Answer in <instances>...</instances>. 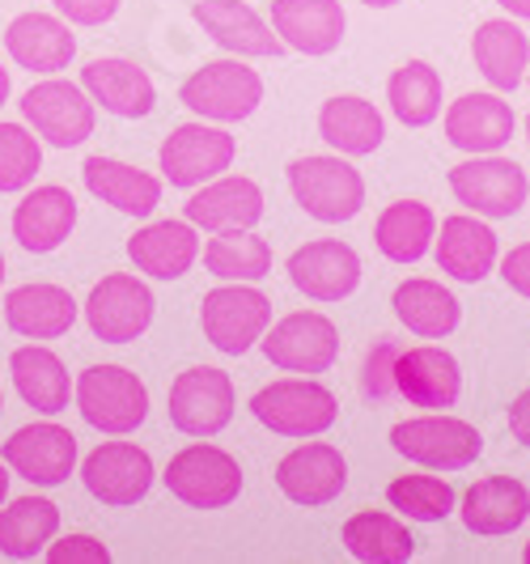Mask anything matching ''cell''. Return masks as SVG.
Returning <instances> with one entry per match:
<instances>
[{
	"instance_id": "obj_37",
	"label": "cell",
	"mask_w": 530,
	"mask_h": 564,
	"mask_svg": "<svg viewBox=\"0 0 530 564\" xmlns=\"http://www.w3.org/2000/svg\"><path fill=\"white\" fill-rule=\"evenodd\" d=\"M60 531V506L47 497H18L0 509V552L9 561H34Z\"/></svg>"
},
{
	"instance_id": "obj_27",
	"label": "cell",
	"mask_w": 530,
	"mask_h": 564,
	"mask_svg": "<svg viewBox=\"0 0 530 564\" xmlns=\"http://www.w3.org/2000/svg\"><path fill=\"white\" fill-rule=\"evenodd\" d=\"M82 178L89 187V196L111 204L115 213H128V217H153V208L162 204V183L140 166H128L119 158H85Z\"/></svg>"
},
{
	"instance_id": "obj_49",
	"label": "cell",
	"mask_w": 530,
	"mask_h": 564,
	"mask_svg": "<svg viewBox=\"0 0 530 564\" xmlns=\"http://www.w3.org/2000/svg\"><path fill=\"white\" fill-rule=\"evenodd\" d=\"M9 497V471H4V463H0V501Z\"/></svg>"
},
{
	"instance_id": "obj_55",
	"label": "cell",
	"mask_w": 530,
	"mask_h": 564,
	"mask_svg": "<svg viewBox=\"0 0 530 564\" xmlns=\"http://www.w3.org/2000/svg\"><path fill=\"white\" fill-rule=\"evenodd\" d=\"M527 82H530V68H527Z\"/></svg>"
},
{
	"instance_id": "obj_32",
	"label": "cell",
	"mask_w": 530,
	"mask_h": 564,
	"mask_svg": "<svg viewBox=\"0 0 530 564\" xmlns=\"http://www.w3.org/2000/svg\"><path fill=\"white\" fill-rule=\"evenodd\" d=\"M318 137L344 158H369L387 141V123L374 102H365L357 94H335L318 107Z\"/></svg>"
},
{
	"instance_id": "obj_45",
	"label": "cell",
	"mask_w": 530,
	"mask_h": 564,
	"mask_svg": "<svg viewBox=\"0 0 530 564\" xmlns=\"http://www.w3.org/2000/svg\"><path fill=\"white\" fill-rule=\"evenodd\" d=\"M501 281L509 284L518 297H527L530 302V242L509 247V254L501 259Z\"/></svg>"
},
{
	"instance_id": "obj_21",
	"label": "cell",
	"mask_w": 530,
	"mask_h": 564,
	"mask_svg": "<svg viewBox=\"0 0 530 564\" xmlns=\"http://www.w3.org/2000/svg\"><path fill=\"white\" fill-rule=\"evenodd\" d=\"M272 30L302 56H332L344 43L348 18L339 0H272Z\"/></svg>"
},
{
	"instance_id": "obj_5",
	"label": "cell",
	"mask_w": 530,
	"mask_h": 564,
	"mask_svg": "<svg viewBox=\"0 0 530 564\" xmlns=\"http://www.w3.org/2000/svg\"><path fill=\"white\" fill-rule=\"evenodd\" d=\"M251 416L280 437H318L339 416L335 395L314 378H280L255 391Z\"/></svg>"
},
{
	"instance_id": "obj_36",
	"label": "cell",
	"mask_w": 530,
	"mask_h": 564,
	"mask_svg": "<svg viewBox=\"0 0 530 564\" xmlns=\"http://www.w3.org/2000/svg\"><path fill=\"white\" fill-rule=\"evenodd\" d=\"M433 238H437V217L420 199H394V204L382 208V217L374 226V242H378V251L387 254L391 263H417V259H424L429 247H433Z\"/></svg>"
},
{
	"instance_id": "obj_29",
	"label": "cell",
	"mask_w": 530,
	"mask_h": 564,
	"mask_svg": "<svg viewBox=\"0 0 530 564\" xmlns=\"http://www.w3.org/2000/svg\"><path fill=\"white\" fill-rule=\"evenodd\" d=\"M4 323L26 339H60L77 323V302L64 284H22L4 297Z\"/></svg>"
},
{
	"instance_id": "obj_9",
	"label": "cell",
	"mask_w": 530,
	"mask_h": 564,
	"mask_svg": "<svg viewBox=\"0 0 530 564\" xmlns=\"http://www.w3.org/2000/svg\"><path fill=\"white\" fill-rule=\"evenodd\" d=\"M153 293H149V284L132 276V272H111V276H102V281L89 289V297H85V323H89V332L94 339H102V344H132L149 332V323H153Z\"/></svg>"
},
{
	"instance_id": "obj_51",
	"label": "cell",
	"mask_w": 530,
	"mask_h": 564,
	"mask_svg": "<svg viewBox=\"0 0 530 564\" xmlns=\"http://www.w3.org/2000/svg\"><path fill=\"white\" fill-rule=\"evenodd\" d=\"M522 561L530 564V539H527V547H522Z\"/></svg>"
},
{
	"instance_id": "obj_54",
	"label": "cell",
	"mask_w": 530,
	"mask_h": 564,
	"mask_svg": "<svg viewBox=\"0 0 530 564\" xmlns=\"http://www.w3.org/2000/svg\"><path fill=\"white\" fill-rule=\"evenodd\" d=\"M0 412H4V395H0Z\"/></svg>"
},
{
	"instance_id": "obj_39",
	"label": "cell",
	"mask_w": 530,
	"mask_h": 564,
	"mask_svg": "<svg viewBox=\"0 0 530 564\" xmlns=\"http://www.w3.org/2000/svg\"><path fill=\"white\" fill-rule=\"evenodd\" d=\"M204 268L217 281H263L272 272V247L255 229H229L204 242Z\"/></svg>"
},
{
	"instance_id": "obj_47",
	"label": "cell",
	"mask_w": 530,
	"mask_h": 564,
	"mask_svg": "<svg viewBox=\"0 0 530 564\" xmlns=\"http://www.w3.org/2000/svg\"><path fill=\"white\" fill-rule=\"evenodd\" d=\"M509 18H527L530 22V0H497Z\"/></svg>"
},
{
	"instance_id": "obj_46",
	"label": "cell",
	"mask_w": 530,
	"mask_h": 564,
	"mask_svg": "<svg viewBox=\"0 0 530 564\" xmlns=\"http://www.w3.org/2000/svg\"><path fill=\"white\" fill-rule=\"evenodd\" d=\"M509 433H513V442L530 446V387L509 403Z\"/></svg>"
},
{
	"instance_id": "obj_1",
	"label": "cell",
	"mask_w": 530,
	"mask_h": 564,
	"mask_svg": "<svg viewBox=\"0 0 530 564\" xmlns=\"http://www.w3.org/2000/svg\"><path fill=\"white\" fill-rule=\"evenodd\" d=\"M289 192L306 208L314 221L323 226H339L353 221L365 204V178L361 170L344 158H327V153H310L289 162Z\"/></svg>"
},
{
	"instance_id": "obj_44",
	"label": "cell",
	"mask_w": 530,
	"mask_h": 564,
	"mask_svg": "<svg viewBox=\"0 0 530 564\" xmlns=\"http://www.w3.org/2000/svg\"><path fill=\"white\" fill-rule=\"evenodd\" d=\"M56 13L73 26H102L119 13V0H52Z\"/></svg>"
},
{
	"instance_id": "obj_43",
	"label": "cell",
	"mask_w": 530,
	"mask_h": 564,
	"mask_svg": "<svg viewBox=\"0 0 530 564\" xmlns=\"http://www.w3.org/2000/svg\"><path fill=\"white\" fill-rule=\"evenodd\" d=\"M47 564H111V547L94 535H64L47 543Z\"/></svg>"
},
{
	"instance_id": "obj_40",
	"label": "cell",
	"mask_w": 530,
	"mask_h": 564,
	"mask_svg": "<svg viewBox=\"0 0 530 564\" xmlns=\"http://www.w3.org/2000/svg\"><path fill=\"white\" fill-rule=\"evenodd\" d=\"M387 501L412 522H446L454 513V488L437 476H399L387 484Z\"/></svg>"
},
{
	"instance_id": "obj_18",
	"label": "cell",
	"mask_w": 530,
	"mask_h": 564,
	"mask_svg": "<svg viewBox=\"0 0 530 564\" xmlns=\"http://www.w3.org/2000/svg\"><path fill=\"white\" fill-rule=\"evenodd\" d=\"M183 217L208 234H229V229H255L263 217V192L255 178L242 174H217L208 183L192 187V199L183 204Z\"/></svg>"
},
{
	"instance_id": "obj_33",
	"label": "cell",
	"mask_w": 530,
	"mask_h": 564,
	"mask_svg": "<svg viewBox=\"0 0 530 564\" xmlns=\"http://www.w3.org/2000/svg\"><path fill=\"white\" fill-rule=\"evenodd\" d=\"M9 373H13V387L18 395L26 399V408L43 412V416H56L68 408L73 395V378L52 348L43 344H26V348H13L9 357Z\"/></svg>"
},
{
	"instance_id": "obj_8",
	"label": "cell",
	"mask_w": 530,
	"mask_h": 564,
	"mask_svg": "<svg viewBox=\"0 0 530 564\" xmlns=\"http://www.w3.org/2000/svg\"><path fill=\"white\" fill-rule=\"evenodd\" d=\"M183 107L196 111L199 119H213V123H238V119H251L263 102V77L238 64V59H213L196 68L183 89H179Z\"/></svg>"
},
{
	"instance_id": "obj_52",
	"label": "cell",
	"mask_w": 530,
	"mask_h": 564,
	"mask_svg": "<svg viewBox=\"0 0 530 564\" xmlns=\"http://www.w3.org/2000/svg\"><path fill=\"white\" fill-rule=\"evenodd\" d=\"M0 281H4V254H0Z\"/></svg>"
},
{
	"instance_id": "obj_19",
	"label": "cell",
	"mask_w": 530,
	"mask_h": 564,
	"mask_svg": "<svg viewBox=\"0 0 530 564\" xmlns=\"http://www.w3.org/2000/svg\"><path fill=\"white\" fill-rule=\"evenodd\" d=\"M394 387H399V395L408 399L412 408L446 412L463 395V373H458V361L450 357L446 348L417 344V348H403L399 352V361H394Z\"/></svg>"
},
{
	"instance_id": "obj_10",
	"label": "cell",
	"mask_w": 530,
	"mask_h": 564,
	"mask_svg": "<svg viewBox=\"0 0 530 564\" xmlns=\"http://www.w3.org/2000/svg\"><path fill=\"white\" fill-rule=\"evenodd\" d=\"M22 119L34 137L56 149H77L94 137V98L73 82H39L22 94Z\"/></svg>"
},
{
	"instance_id": "obj_31",
	"label": "cell",
	"mask_w": 530,
	"mask_h": 564,
	"mask_svg": "<svg viewBox=\"0 0 530 564\" xmlns=\"http://www.w3.org/2000/svg\"><path fill=\"white\" fill-rule=\"evenodd\" d=\"M472 59H475V68L484 73V82L493 85L497 94H513L518 85L527 82L530 39L513 26L509 18L479 22L472 34Z\"/></svg>"
},
{
	"instance_id": "obj_2",
	"label": "cell",
	"mask_w": 530,
	"mask_h": 564,
	"mask_svg": "<svg viewBox=\"0 0 530 564\" xmlns=\"http://www.w3.org/2000/svg\"><path fill=\"white\" fill-rule=\"evenodd\" d=\"M199 327H204V339L217 352L242 357L272 327V302L255 284L225 281L204 293V302H199Z\"/></svg>"
},
{
	"instance_id": "obj_15",
	"label": "cell",
	"mask_w": 530,
	"mask_h": 564,
	"mask_svg": "<svg viewBox=\"0 0 530 564\" xmlns=\"http://www.w3.org/2000/svg\"><path fill=\"white\" fill-rule=\"evenodd\" d=\"M0 458L22 476V480L39 484V488H56L64 484L73 471H77V437L56 421H43V424H26L18 429Z\"/></svg>"
},
{
	"instance_id": "obj_11",
	"label": "cell",
	"mask_w": 530,
	"mask_h": 564,
	"mask_svg": "<svg viewBox=\"0 0 530 564\" xmlns=\"http://www.w3.org/2000/svg\"><path fill=\"white\" fill-rule=\"evenodd\" d=\"M170 424L187 437H217L234 421V382L217 366H192L170 382Z\"/></svg>"
},
{
	"instance_id": "obj_7",
	"label": "cell",
	"mask_w": 530,
	"mask_h": 564,
	"mask_svg": "<svg viewBox=\"0 0 530 564\" xmlns=\"http://www.w3.org/2000/svg\"><path fill=\"white\" fill-rule=\"evenodd\" d=\"M391 446L394 454L412 458L420 467L463 471L484 454V437H479V429L472 421H458V416H446V412H429V416H412V421L394 424Z\"/></svg>"
},
{
	"instance_id": "obj_23",
	"label": "cell",
	"mask_w": 530,
	"mask_h": 564,
	"mask_svg": "<svg viewBox=\"0 0 530 564\" xmlns=\"http://www.w3.org/2000/svg\"><path fill=\"white\" fill-rule=\"evenodd\" d=\"M518 115L501 94H463L446 107V141L463 153H501Z\"/></svg>"
},
{
	"instance_id": "obj_50",
	"label": "cell",
	"mask_w": 530,
	"mask_h": 564,
	"mask_svg": "<svg viewBox=\"0 0 530 564\" xmlns=\"http://www.w3.org/2000/svg\"><path fill=\"white\" fill-rule=\"evenodd\" d=\"M361 4H369V9H394L399 0H361Z\"/></svg>"
},
{
	"instance_id": "obj_17",
	"label": "cell",
	"mask_w": 530,
	"mask_h": 564,
	"mask_svg": "<svg viewBox=\"0 0 530 564\" xmlns=\"http://www.w3.org/2000/svg\"><path fill=\"white\" fill-rule=\"evenodd\" d=\"M277 488L293 506H332L348 488V463L332 442H306L277 463Z\"/></svg>"
},
{
	"instance_id": "obj_42",
	"label": "cell",
	"mask_w": 530,
	"mask_h": 564,
	"mask_svg": "<svg viewBox=\"0 0 530 564\" xmlns=\"http://www.w3.org/2000/svg\"><path fill=\"white\" fill-rule=\"evenodd\" d=\"M399 344L394 339H378L374 348H369V357H365V373H361V391L369 399H391L399 395V387H394V361H399Z\"/></svg>"
},
{
	"instance_id": "obj_4",
	"label": "cell",
	"mask_w": 530,
	"mask_h": 564,
	"mask_svg": "<svg viewBox=\"0 0 530 564\" xmlns=\"http://www.w3.org/2000/svg\"><path fill=\"white\" fill-rule=\"evenodd\" d=\"M162 480H166L170 497L183 501L187 509H225L242 492V467L221 446L196 442V446H183L170 458Z\"/></svg>"
},
{
	"instance_id": "obj_30",
	"label": "cell",
	"mask_w": 530,
	"mask_h": 564,
	"mask_svg": "<svg viewBox=\"0 0 530 564\" xmlns=\"http://www.w3.org/2000/svg\"><path fill=\"white\" fill-rule=\"evenodd\" d=\"M128 254L137 263V272L153 281H179L183 272H192L199 259V238L192 221H153L137 229L128 238Z\"/></svg>"
},
{
	"instance_id": "obj_26",
	"label": "cell",
	"mask_w": 530,
	"mask_h": 564,
	"mask_svg": "<svg viewBox=\"0 0 530 564\" xmlns=\"http://www.w3.org/2000/svg\"><path fill=\"white\" fill-rule=\"evenodd\" d=\"M433 254L437 268L463 284H479L493 268H497V234L484 226L479 217H446L437 238H433Z\"/></svg>"
},
{
	"instance_id": "obj_35",
	"label": "cell",
	"mask_w": 530,
	"mask_h": 564,
	"mask_svg": "<svg viewBox=\"0 0 530 564\" xmlns=\"http://www.w3.org/2000/svg\"><path fill=\"white\" fill-rule=\"evenodd\" d=\"M344 547L348 556L361 564H408L417 556L412 531L382 509H361L344 522Z\"/></svg>"
},
{
	"instance_id": "obj_28",
	"label": "cell",
	"mask_w": 530,
	"mask_h": 564,
	"mask_svg": "<svg viewBox=\"0 0 530 564\" xmlns=\"http://www.w3.org/2000/svg\"><path fill=\"white\" fill-rule=\"evenodd\" d=\"M463 527L472 535H509L530 518V492L513 476H488L463 492Z\"/></svg>"
},
{
	"instance_id": "obj_34",
	"label": "cell",
	"mask_w": 530,
	"mask_h": 564,
	"mask_svg": "<svg viewBox=\"0 0 530 564\" xmlns=\"http://www.w3.org/2000/svg\"><path fill=\"white\" fill-rule=\"evenodd\" d=\"M391 306L394 318L420 339H446L458 327V318H463L458 297L442 281H429V276H412V281L399 284Z\"/></svg>"
},
{
	"instance_id": "obj_6",
	"label": "cell",
	"mask_w": 530,
	"mask_h": 564,
	"mask_svg": "<svg viewBox=\"0 0 530 564\" xmlns=\"http://www.w3.org/2000/svg\"><path fill=\"white\" fill-rule=\"evenodd\" d=\"M450 192L463 208H472L475 217L488 221H505L513 213H522V204L530 196L527 170L509 158L497 153H472L467 162L450 170Z\"/></svg>"
},
{
	"instance_id": "obj_13",
	"label": "cell",
	"mask_w": 530,
	"mask_h": 564,
	"mask_svg": "<svg viewBox=\"0 0 530 564\" xmlns=\"http://www.w3.org/2000/svg\"><path fill=\"white\" fill-rule=\"evenodd\" d=\"M259 344H263V357L289 373H327L339 357V332L318 311L284 314L280 323H272V332H263Z\"/></svg>"
},
{
	"instance_id": "obj_41",
	"label": "cell",
	"mask_w": 530,
	"mask_h": 564,
	"mask_svg": "<svg viewBox=\"0 0 530 564\" xmlns=\"http://www.w3.org/2000/svg\"><path fill=\"white\" fill-rule=\"evenodd\" d=\"M43 170V144L22 123H0V192H26Z\"/></svg>"
},
{
	"instance_id": "obj_12",
	"label": "cell",
	"mask_w": 530,
	"mask_h": 564,
	"mask_svg": "<svg viewBox=\"0 0 530 564\" xmlns=\"http://www.w3.org/2000/svg\"><path fill=\"white\" fill-rule=\"evenodd\" d=\"M234 153H238V141L225 132V128H213V123H179L162 141V174H166L170 187H183L192 192L199 183L217 178L234 166Z\"/></svg>"
},
{
	"instance_id": "obj_53",
	"label": "cell",
	"mask_w": 530,
	"mask_h": 564,
	"mask_svg": "<svg viewBox=\"0 0 530 564\" xmlns=\"http://www.w3.org/2000/svg\"><path fill=\"white\" fill-rule=\"evenodd\" d=\"M527 141H530V115H527Z\"/></svg>"
},
{
	"instance_id": "obj_16",
	"label": "cell",
	"mask_w": 530,
	"mask_h": 564,
	"mask_svg": "<svg viewBox=\"0 0 530 564\" xmlns=\"http://www.w3.org/2000/svg\"><path fill=\"white\" fill-rule=\"evenodd\" d=\"M289 281L310 302H344L361 284V259L339 238H314L289 254Z\"/></svg>"
},
{
	"instance_id": "obj_25",
	"label": "cell",
	"mask_w": 530,
	"mask_h": 564,
	"mask_svg": "<svg viewBox=\"0 0 530 564\" xmlns=\"http://www.w3.org/2000/svg\"><path fill=\"white\" fill-rule=\"evenodd\" d=\"M4 52L13 64H22L30 73L52 77L60 68H68V59L77 56V39L64 18L52 13H18L4 30Z\"/></svg>"
},
{
	"instance_id": "obj_24",
	"label": "cell",
	"mask_w": 530,
	"mask_h": 564,
	"mask_svg": "<svg viewBox=\"0 0 530 564\" xmlns=\"http://www.w3.org/2000/svg\"><path fill=\"white\" fill-rule=\"evenodd\" d=\"M77 226V199L68 187L43 183L22 196V204L13 208V238L22 242V251L47 254L68 242V234Z\"/></svg>"
},
{
	"instance_id": "obj_48",
	"label": "cell",
	"mask_w": 530,
	"mask_h": 564,
	"mask_svg": "<svg viewBox=\"0 0 530 564\" xmlns=\"http://www.w3.org/2000/svg\"><path fill=\"white\" fill-rule=\"evenodd\" d=\"M9 89H13V82H9V68H4V64H0V107H4V102H9Z\"/></svg>"
},
{
	"instance_id": "obj_14",
	"label": "cell",
	"mask_w": 530,
	"mask_h": 564,
	"mask_svg": "<svg viewBox=\"0 0 530 564\" xmlns=\"http://www.w3.org/2000/svg\"><path fill=\"white\" fill-rule=\"evenodd\" d=\"M153 458L137 442H102L98 451L85 454L82 484L85 492L102 506H137L153 488Z\"/></svg>"
},
{
	"instance_id": "obj_38",
	"label": "cell",
	"mask_w": 530,
	"mask_h": 564,
	"mask_svg": "<svg viewBox=\"0 0 530 564\" xmlns=\"http://www.w3.org/2000/svg\"><path fill=\"white\" fill-rule=\"evenodd\" d=\"M387 102L403 128H429L442 115V73L424 59L399 64L387 82Z\"/></svg>"
},
{
	"instance_id": "obj_3",
	"label": "cell",
	"mask_w": 530,
	"mask_h": 564,
	"mask_svg": "<svg viewBox=\"0 0 530 564\" xmlns=\"http://www.w3.org/2000/svg\"><path fill=\"white\" fill-rule=\"evenodd\" d=\"M73 395H77L85 424H94L98 433H111V437L132 433L149 416V387L123 366L82 369V378L73 382Z\"/></svg>"
},
{
	"instance_id": "obj_20",
	"label": "cell",
	"mask_w": 530,
	"mask_h": 564,
	"mask_svg": "<svg viewBox=\"0 0 530 564\" xmlns=\"http://www.w3.org/2000/svg\"><path fill=\"white\" fill-rule=\"evenodd\" d=\"M192 18L204 26V34L217 47L234 52V56L268 59L284 52V43H280V34L272 30V22H263L247 0H196Z\"/></svg>"
},
{
	"instance_id": "obj_22",
	"label": "cell",
	"mask_w": 530,
	"mask_h": 564,
	"mask_svg": "<svg viewBox=\"0 0 530 564\" xmlns=\"http://www.w3.org/2000/svg\"><path fill=\"white\" fill-rule=\"evenodd\" d=\"M82 89L94 98V107L119 115V119H140V115L153 111V102H158L153 77L140 64L119 56L89 59L82 68Z\"/></svg>"
}]
</instances>
